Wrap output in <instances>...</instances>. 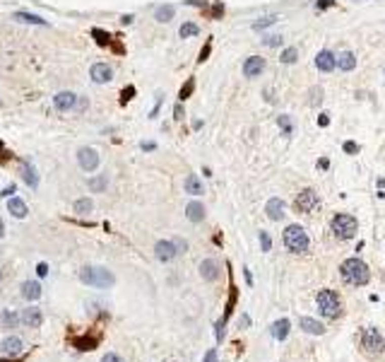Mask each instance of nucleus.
Instances as JSON below:
<instances>
[{
  "label": "nucleus",
  "instance_id": "603ef678",
  "mask_svg": "<svg viewBox=\"0 0 385 362\" xmlns=\"http://www.w3.org/2000/svg\"><path fill=\"white\" fill-rule=\"evenodd\" d=\"M12 191H15V189H12V186H8V189H5V191H0V196H10Z\"/></svg>",
  "mask_w": 385,
  "mask_h": 362
},
{
  "label": "nucleus",
  "instance_id": "e433bc0d",
  "mask_svg": "<svg viewBox=\"0 0 385 362\" xmlns=\"http://www.w3.org/2000/svg\"><path fill=\"white\" fill-rule=\"evenodd\" d=\"M282 37H272V34H270V37H265V39H263V44H265V46H270V49H277V46H282Z\"/></svg>",
  "mask_w": 385,
  "mask_h": 362
},
{
  "label": "nucleus",
  "instance_id": "4468645a",
  "mask_svg": "<svg viewBox=\"0 0 385 362\" xmlns=\"http://www.w3.org/2000/svg\"><path fill=\"white\" fill-rule=\"evenodd\" d=\"M89 75H92V80L104 85V82H109L113 78V70H111L109 63H94L92 68H89Z\"/></svg>",
  "mask_w": 385,
  "mask_h": 362
},
{
  "label": "nucleus",
  "instance_id": "4be33fe9",
  "mask_svg": "<svg viewBox=\"0 0 385 362\" xmlns=\"http://www.w3.org/2000/svg\"><path fill=\"white\" fill-rule=\"evenodd\" d=\"M298 323H301V329L306 333H311V336H323V333H325V326L320 321H316V319H311V316H304Z\"/></svg>",
  "mask_w": 385,
  "mask_h": 362
},
{
  "label": "nucleus",
  "instance_id": "ea45409f",
  "mask_svg": "<svg viewBox=\"0 0 385 362\" xmlns=\"http://www.w3.org/2000/svg\"><path fill=\"white\" fill-rule=\"evenodd\" d=\"M342 150H345L347 155H356V152H359V145H356V142H352V140H347L345 145H342Z\"/></svg>",
  "mask_w": 385,
  "mask_h": 362
},
{
  "label": "nucleus",
  "instance_id": "37998d69",
  "mask_svg": "<svg viewBox=\"0 0 385 362\" xmlns=\"http://www.w3.org/2000/svg\"><path fill=\"white\" fill-rule=\"evenodd\" d=\"M133 94H135V90H133V87H125V90H123V99H120V101H123V104H128Z\"/></svg>",
  "mask_w": 385,
  "mask_h": 362
},
{
  "label": "nucleus",
  "instance_id": "dca6fc26",
  "mask_svg": "<svg viewBox=\"0 0 385 362\" xmlns=\"http://www.w3.org/2000/svg\"><path fill=\"white\" fill-rule=\"evenodd\" d=\"M200 275H202V278H205L207 282L217 280V275H219V263L215 261V259H205V261L200 263Z\"/></svg>",
  "mask_w": 385,
  "mask_h": 362
},
{
  "label": "nucleus",
  "instance_id": "20e7f679",
  "mask_svg": "<svg viewBox=\"0 0 385 362\" xmlns=\"http://www.w3.org/2000/svg\"><path fill=\"white\" fill-rule=\"evenodd\" d=\"M318 312L323 314L325 319H339L342 316V300L335 290H320L316 297Z\"/></svg>",
  "mask_w": 385,
  "mask_h": 362
},
{
  "label": "nucleus",
  "instance_id": "5701e85b",
  "mask_svg": "<svg viewBox=\"0 0 385 362\" xmlns=\"http://www.w3.org/2000/svg\"><path fill=\"white\" fill-rule=\"evenodd\" d=\"M8 210H10L15 218H20V220H24V218L29 215V210H27V203L22 201V198H10V203H8Z\"/></svg>",
  "mask_w": 385,
  "mask_h": 362
},
{
  "label": "nucleus",
  "instance_id": "a878e982",
  "mask_svg": "<svg viewBox=\"0 0 385 362\" xmlns=\"http://www.w3.org/2000/svg\"><path fill=\"white\" fill-rule=\"evenodd\" d=\"M0 348L5 352H10V355H15V352H20L22 348H24V343H22V338H17V336H10V338H5V341L0 343Z\"/></svg>",
  "mask_w": 385,
  "mask_h": 362
},
{
  "label": "nucleus",
  "instance_id": "c03bdc74",
  "mask_svg": "<svg viewBox=\"0 0 385 362\" xmlns=\"http://www.w3.org/2000/svg\"><path fill=\"white\" fill-rule=\"evenodd\" d=\"M202 362H217V348H212V350L205 355V360Z\"/></svg>",
  "mask_w": 385,
  "mask_h": 362
},
{
  "label": "nucleus",
  "instance_id": "a211bd4d",
  "mask_svg": "<svg viewBox=\"0 0 385 362\" xmlns=\"http://www.w3.org/2000/svg\"><path fill=\"white\" fill-rule=\"evenodd\" d=\"M41 321H44V316H41V312L36 309V307H29V309H24V312H22V323H24V326H29V329H39Z\"/></svg>",
  "mask_w": 385,
  "mask_h": 362
},
{
  "label": "nucleus",
  "instance_id": "4c0bfd02",
  "mask_svg": "<svg viewBox=\"0 0 385 362\" xmlns=\"http://www.w3.org/2000/svg\"><path fill=\"white\" fill-rule=\"evenodd\" d=\"M92 37H94V39L99 41L101 46H106V44H109V34H106V31H104V29H94V31H92Z\"/></svg>",
  "mask_w": 385,
  "mask_h": 362
},
{
  "label": "nucleus",
  "instance_id": "c9c22d12",
  "mask_svg": "<svg viewBox=\"0 0 385 362\" xmlns=\"http://www.w3.org/2000/svg\"><path fill=\"white\" fill-rule=\"evenodd\" d=\"M258 237H260V246H263V251H270V249H272V239H270V234H267V232H258Z\"/></svg>",
  "mask_w": 385,
  "mask_h": 362
},
{
  "label": "nucleus",
  "instance_id": "79ce46f5",
  "mask_svg": "<svg viewBox=\"0 0 385 362\" xmlns=\"http://www.w3.org/2000/svg\"><path fill=\"white\" fill-rule=\"evenodd\" d=\"M101 362H123V357L116 355V352H106V355L101 357Z\"/></svg>",
  "mask_w": 385,
  "mask_h": 362
},
{
  "label": "nucleus",
  "instance_id": "3c124183",
  "mask_svg": "<svg viewBox=\"0 0 385 362\" xmlns=\"http://www.w3.org/2000/svg\"><path fill=\"white\" fill-rule=\"evenodd\" d=\"M318 167H320V169H327V167H330V162H327V160H320V162H318Z\"/></svg>",
  "mask_w": 385,
  "mask_h": 362
},
{
  "label": "nucleus",
  "instance_id": "1a4fd4ad",
  "mask_svg": "<svg viewBox=\"0 0 385 362\" xmlns=\"http://www.w3.org/2000/svg\"><path fill=\"white\" fill-rule=\"evenodd\" d=\"M267 63L263 56H248L246 63H243V75L246 78H260L263 73H265Z\"/></svg>",
  "mask_w": 385,
  "mask_h": 362
},
{
  "label": "nucleus",
  "instance_id": "2eb2a0df",
  "mask_svg": "<svg viewBox=\"0 0 385 362\" xmlns=\"http://www.w3.org/2000/svg\"><path fill=\"white\" fill-rule=\"evenodd\" d=\"M284 210H286V205H284V201H282V198H270V201H267V205H265L267 218H270V220H275V222L284 220V215H286Z\"/></svg>",
  "mask_w": 385,
  "mask_h": 362
},
{
  "label": "nucleus",
  "instance_id": "7ed1b4c3",
  "mask_svg": "<svg viewBox=\"0 0 385 362\" xmlns=\"http://www.w3.org/2000/svg\"><path fill=\"white\" fill-rule=\"evenodd\" d=\"M282 241H284L286 251H291V254H306L308 244H311L306 230H304L301 225H289L284 230V234H282Z\"/></svg>",
  "mask_w": 385,
  "mask_h": 362
},
{
  "label": "nucleus",
  "instance_id": "bb28decb",
  "mask_svg": "<svg viewBox=\"0 0 385 362\" xmlns=\"http://www.w3.org/2000/svg\"><path fill=\"white\" fill-rule=\"evenodd\" d=\"M198 31H200V27L195 24V22H183V24H181V29H178V37H181V39L198 37Z\"/></svg>",
  "mask_w": 385,
  "mask_h": 362
},
{
  "label": "nucleus",
  "instance_id": "2f4dec72",
  "mask_svg": "<svg viewBox=\"0 0 385 362\" xmlns=\"http://www.w3.org/2000/svg\"><path fill=\"white\" fill-rule=\"evenodd\" d=\"M296 58H298V51L294 49V46L284 49V51H282V56H279V60H282L284 65H291V63H296Z\"/></svg>",
  "mask_w": 385,
  "mask_h": 362
},
{
  "label": "nucleus",
  "instance_id": "f257e3e1",
  "mask_svg": "<svg viewBox=\"0 0 385 362\" xmlns=\"http://www.w3.org/2000/svg\"><path fill=\"white\" fill-rule=\"evenodd\" d=\"M339 275L347 285L352 287H361V285H368L371 280V271L361 259H347L342 266H339Z\"/></svg>",
  "mask_w": 385,
  "mask_h": 362
},
{
  "label": "nucleus",
  "instance_id": "9b49d317",
  "mask_svg": "<svg viewBox=\"0 0 385 362\" xmlns=\"http://www.w3.org/2000/svg\"><path fill=\"white\" fill-rule=\"evenodd\" d=\"M316 68L320 73H332L337 68V56L332 53V51H327L323 49L320 53L316 56Z\"/></svg>",
  "mask_w": 385,
  "mask_h": 362
},
{
  "label": "nucleus",
  "instance_id": "58836bf2",
  "mask_svg": "<svg viewBox=\"0 0 385 362\" xmlns=\"http://www.w3.org/2000/svg\"><path fill=\"white\" fill-rule=\"evenodd\" d=\"M224 326H227V319H219L215 323V336H217V341H224Z\"/></svg>",
  "mask_w": 385,
  "mask_h": 362
},
{
  "label": "nucleus",
  "instance_id": "a18cd8bd",
  "mask_svg": "<svg viewBox=\"0 0 385 362\" xmlns=\"http://www.w3.org/2000/svg\"><path fill=\"white\" fill-rule=\"evenodd\" d=\"M320 94H323V90H320V87H316V90L311 92V97H313L311 101H313V104H320Z\"/></svg>",
  "mask_w": 385,
  "mask_h": 362
},
{
  "label": "nucleus",
  "instance_id": "7c9ffc66",
  "mask_svg": "<svg viewBox=\"0 0 385 362\" xmlns=\"http://www.w3.org/2000/svg\"><path fill=\"white\" fill-rule=\"evenodd\" d=\"M0 321L5 323L8 329H12L15 323H20V321H22V316H20V314H15L12 309H5V312H3V316H0Z\"/></svg>",
  "mask_w": 385,
  "mask_h": 362
},
{
  "label": "nucleus",
  "instance_id": "de8ad7c7",
  "mask_svg": "<svg viewBox=\"0 0 385 362\" xmlns=\"http://www.w3.org/2000/svg\"><path fill=\"white\" fill-rule=\"evenodd\" d=\"M318 123H320V126L325 128L327 123H330V116H327V114H320V119H318Z\"/></svg>",
  "mask_w": 385,
  "mask_h": 362
},
{
  "label": "nucleus",
  "instance_id": "423d86ee",
  "mask_svg": "<svg viewBox=\"0 0 385 362\" xmlns=\"http://www.w3.org/2000/svg\"><path fill=\"white\" fill-rule=\"evenodd\" d=\"M361 348H364L368 355H380L385 350V336L378 329L368 326L361 331Z\"/></svg>",
  "mask_w": 385,
  "mask_h": 362
},
{
  "label": "nucleus",
  "instance_id": "72a5a7b5",
  "mask_svg": "<svg viewBox=\"0 0 385 362\" xmlns=\"http://www.w3.org/2000/svg\"><path fill=\"white\" fill-rule=\"evenodd\" d=\"M92 208H94V203L89 201V198H79L75 203V212H92Z\"/></svg>",
  "mask_w": 385,
  "mask_h": 362
},
{
  "label": "nucleus",
  "instance_id": "9d476101",
  "mask_svg": "<svg viewBox=\"0 0 385 362\" xmlns=\"http://www.w3.org/2000/svg\"><path fill=\"white\" fill-rule=\"evenodd\" d=\"M176 254H178L176 241L161 239V241L154 244V256H157L159 261H174V259H176Z\"/></svg>",
  "mask_w": 385,
  "mask_h": 362
},
{
  "label": "nucleus",
  "instance_id": "864d4df0",
  "mask_svg": "<svg viewBox=\"0 0 385 362\" xmlns=\"http://www.w3.org/2000/svg\"><path fill=\"white\" fill-rule=\"evenodd\" d=\"M3 234H5V222L0 220V237H3Z\"/></svg>",
  "mask_w": 385,
  "mask_h": 362
},
{
  "label": "nucleus",
  "instance_id": "f8f14e48",
  "mask_svg": "<svg viewBox=\"0 0 385 362\" xmlns=\"http://www.w3.org/2000/svg\"><path fill=\"white\" fill-rule=\"evenodd\" d=\"M20 176H22V181H24L29 189H36V186H39V174H36L34 164H31L29 160H22L20 162Z\"/></svg>",
  "mask_w": 385,
  "mask_h": 362
},
{
  "label": "nucleus",
  "instance_id": "f03ea898",
  "mask_svg": "<svg viewBox=\"0 0 385 362\" xmlns=\"http://www.w3.org/2000/svg\"><path fill=\"white\" fill-rule=\"evenodd\" d=\"M79 280L89 285V287H97V290H109L116 285V278L109 268H101V266H84L79 271Z\"/></svg>",
  "mask_w": 385,
  "mask_h": 362
},
{
  "label": "nucleus",
  "instance_id": "393cba45",
  "mask_svg": "<svg viewBox=\"0 0 385 362\" xmlns=\"http://www.w3.org/2000/svg\"><path fill=\"white\" fill-rule=\"evenodd\" d=\"M174 15H176V8H174V5H159L157 10H154V20L166 24V22L174 20Z\"/></svg>",
  "mask_w": 385,
  "mask_h": 362
},
{
  "label": "nucleus",
  "instance_id": "49530a36",
  "mask_svg": "<svg viewBox=\"0 0 385 362\" xmlns=\"http://www.w3.org/2000/svg\"><path fill=\"white\" fill-rule=\"evenodd\" d=\"M36 273H39L41 278H46V275H49V266H46V263H39V266H36Z\"/></svg>",
  "mask_w": 385,
  "mask_h": 362
},
{
  "label": "nucleus",
  "instance_id": "aec40b11",
  "mask_svg": "<svg viewBox=\"0 0 385 362\" xmlns=\"http://www.w3.org/2000/svg\"><path fill=\"white\" fill-rule=\"evenodd\" d=\"M22 297L24 300H39L41 297V285H39V280H27V282H22Z\"/></svg>",
  "mask_w": 385,
  "mask_h": 362
},
{
  "label": "nucleus",
  "instance_id": "09e8293b",
  "mask_svg": "<svg viewBox=\"0 0 385 362\" xmlns=\"http://www.w3.org/2000/svg\"><path fill=\"white\" fill-rule=\"evenodd\" d=\"M327 5H332V0H320V3H318V10H325Z\"/></svg>",
  "mask_w": 385,
  "mask_h": 362
},
{
  "label": "nucleus",
  "instance_id": "39448f33",
  "mask_svg": "<svg viewBox=\"0 0 385 362\" xmlns=\"http://www.w3.org/2000/svg\"><path fill=\"white\" fill-rule=\"evenodd\" d=\"M330 230H332V234H335L337 239H352L356 234V230H359V222H356L354 215H347V212H337L335 218H332V222H330Z\"/></svg>",
  "mask_w": 385,
  "mask_h": 362
},
{
  "label": "nucleus",
  "instance_id": "6e6552de",
  "mask_svg": "<svg viewBox=\"0 0 385 362\" xmlns=\"http://www.w3.org/2000/svg\"><path fill=\"white\" fill-rule=\"evenodd\" d=\"M99 162H101V157H99V152L94 150V148H79L77 150V164L84 171H97Z\"/></svg>",
  "mask_w": 385,
  "mask_h": 362
},
{
  "label": "nucleus",
  "instance_id": "8fccbe9b",
  "mask_svg": "<svg viewBox=\"0 0 385 362\" xmlns=\"http://www.w3.org/2000/svg\"><path fill=\"white\" fill-rule=\"evenodd\" d=\"M174 116H176V119H183V106H178V104H176V109H174Z\"/></svg>",
  "mask_w": 385,
  "mask_h": 362
},
{
  "label": "nucleus",
  "instance_id": "ddd939ff",
  "mask_svg": "<svg viewBox=\"0 0 385 362\" xmlns=\"http://www.w3.org/2000/svg\"><path fill=\"white\" fill-rule=\"evenodd\" d=\"M53 104H56V109L58 111H70L77 106V94L75 92H58L56 97H53Z\"/></svg>",
  "mask_w": 385,
  "mask_h": 362
},
{
  "label": "nucleus",
  "instance_id": "cd10ccee",
  "mask_svg": "<svg viewBox=\"0 0 385 362\" xmlns=\"http://www.w3.org/2000/svg\"><path fill=\"white\" fill-rule=\"evenodd\" d=\"M106 186H109V176H106V174H101L97 179H89V191L101 193V191H106Z\"/></svg>",
  "mask_w": 385,
  "mask_h": 362
},
{
  "label": "nucleus",
  "instance_id": "0eeeda50",
  "mask_svg": "<svg viewBox=\"0 0 385 362\" xmlns=\"http://www.w3.org/2000/svg\"><path fill=\"white\" fill-rule=\"evenodd\" d=\"M294 208H296L301 215H313V212L320 208V198H318V193L313 191V189H304V191L296 196Z\"/></svg>",
  "mask_w": 385,
  "mask_h": 362
},
{
  "label": "nucleus",
  "instance_id": "a19ab883",
  "mask_svg": "<svg viewBox=\"0 0 385 362\" xmlns=\"http://www.w3.org/2000/svg\"><path fill=\"white\" fill-rule=\"evenodd\" d=\"M209 51H212V41H207V44L202 46V51H200V56H198V60H200V63H202V60H207Z\"/></svg>",
  "mask_w": 385,
  "mask_h": 362
},
{
  "label": "nucleus",
  "instance_id": "c756f323",
  "mask_svg": "<svg viewBox=\"0 0 385 362\" xmlns=\"http://www.w3.org/2000/svg\"><path fill=\"white\" fill-rule=\"evenodd\" d=\"M277 126L282 128V133H284L286 138H289V135H294V123H291V119H289L286 114H282V116H277Z\"/></svg>",
  "mask_w": 385,
  "mask_h": 362
},
{
  "label": "nucleus",
  "instance_id": "f3484780",
  "mask_svg": "<svg viewBox=\"0 0 385 362\" xmlns=\"http://www.w3.org/2000/svg\"><path fill=\"white\" fill-rule=\"evenodd\" d=\"M186 215H188V220L190 222H202L207 212H205V205H202L200 201H190L186 205Z\"/></svg>",
  "mask_w": 385,
  "mask_h": 362
},
{
  "label": "nucleus",
  "instance_id": "6ab92c4d",
  "mask_svg": "<svg viewBox=\"0 0 385 362\" xmlns=\"http://www.w3.org/2000/svg\"><path fill=\"white\" fill-rule=\"evenodd\" d=\"M289 331H291L289 319H279V321H275L272 326H270V333H272V338H275V341H284L286 336H289Z\"/></svg>",
  "mask_w": 385,
  "mask_h": 362
},
{
  "label": "nucleus",
  "instance_id": "412c9836",
  "mask_svg": "<svg viewBox=\"0 0 385 362\" xmlns=\"http://www.w3.org/2000/svg\"><path fill=\"white\" fill-rule=\"evenodd\" d=\"M337 68L342 73H352L356 68V56L352 51H345V53H339L337 56Z\"/></svg>",
  "mask_w": 385,
  "mask_h": 362
},
{
  "label": "nucleus",
  "instance_id": "b1692460",
  "mask_svg": "<svg viewBox=\"0 0 385 362\" xmlns=\"http://www.w3.org/2000/svg\"><path fill=\"white\" fill-rule=\"evenodd\" d=\"M186 193H190V196H202L205 193V186L198 179V174H190L186 179Z\"/></svg>",
  "mask_w": 385,
  "mask_h": 362
},
{
  "label": "nucleus",
  "instance_id": "f704fd0d",
  "mask_svg": "<svg viewBox=\"0 0 385 362\" xmlns=\"http://www.w3.org/2000/svg\"><path fill=\"white\" fill-rule=\"evenodd\" d=\"M193 87H195V80L190 78V80L181 87V92H178V99H188V97H190V92H193Z\"/></svg>",
  "mask_w": 385,
  "mask_h": 362
},
{
  "label": "nucleus",
  "instance_id": "473e14b6",
  "mask_svg": "<svg viewBox=\"0 0 385 362\" xmlns=\"http://www.w3.org/2000/svg\"><path fill=\"white\" fill-rule=\"evenodd\" d=\"M277 22V17L275 15H265V17H260L258 22H253V29L255 31H260V29H265V27H272Z\"/></svg>",
  "mask_w": 385,
  "mask_h": 362
},
{
  "label": "nucleus",
  "instance_id": "c85d7f7f",
  "mask_svg": "<svg viewBox=\"0 0 385 362\" xmlns=\"http://www.w3.org/2000/svg\"><path fill=\"white\" fill-rule=\"evenodd\" d=\"M15 20L24 22V24H46V20H41L39 15H29V12H15Z\"/></svg>",
  "mask_w": 385,
  "mask_h": 362
}]
</instances>
